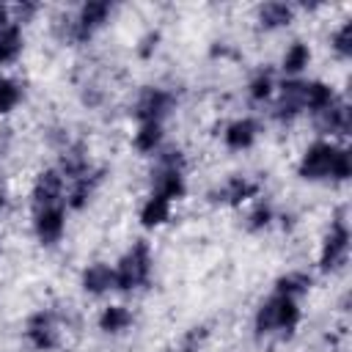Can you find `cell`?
<instances>
[{
  "label": "cell",
  "mask_w": 352,
  "mask_h": 352,
  "mask_svg": "<svg viewBox=\"0 0 352 352\" xmlns=\"http://www.w3.org/2000/svg\"><path fill=\"white\" fill-rule=\"evenodd\" d=\"M160 143H162V124H154V121L140 124V129L135 132V148L143 151V154H148V151H154Z\"/></svg>",
  "instance_id": "cb8c5ba5"
},
{
  "label": "cell",
  "mask_w": 352,
  "mask_h": 352,
  "mask_svg": "<svg viewBox=\"0 0 352 352\" xmlns=\"http://www.w3.org/2000/svg\"><path fill=\"white\" fill-rule=\"evenodd\" d=\"M25 336H28V341L38 352H47V349L58 346V324H55V316L50 311H36L28 319V324H25Z\"/></svg>",
  "instance_id": "30bf717a"
},
{
  "label": "cell",
  "mask_w": 352,
  "mask_h": 352,
  "mask_svg": "<svg viewBox=\"0 0 352 352\" xmlns=\"http://www.w3.org/2000/svg\"><path fill=\"white\" fill-rule=\"evenodd\" d=\"M248 88H250V99H253V102H264V99H270V96H272V88H275L272 72H270V69L256 72V77L250 80Z\"/></svg>",
  "instance_id": "484cf974"
},
{
  "label": "cell",
  "mask_w": 352,
  "mask_h": 352,
  "mask_svg": "<svg viewBox=\"0 0 352 352\" xmlns=\"http://www.w3.org/2000/svg\"><path fill=\"white\" fill-rule=\"evenodd\" d=\"M349 176H352V157H349V151H346V148H338V151H336V160H333L330 179L344 182V179H349Z\"/></svg>",
  "instance_id": "83f0119b"
},
{
  "label": "cell",
  "mask_w": 352,
  "mask_h": 352,
  "mask_svg": "<svg viewBox=\"0 0 352 352\" xmlns=\"http://www.w3.org/2000/svg\"><path fill=\"white\" fill-rule=\"evenodd\" d=\"M302 85L305 82H297V80H289L280 85V96L275 102V110L272 116L278 121H292L294 116H300L305 110V99H302Z\"/></svg>",
  "instance_id": "8fae6325"
},
{
  "label": "cell",
  "mask_w": 352,
  "mask_h": 352,
  "mask_svg": "<svg viewBox=\"0 0 352 352\" xmlns=\"http://www.w3.org/2000/svg\"><path fill=\"white\" fill-rule=\"evenodd\" d=\"M173 94L170 91H165V88H146L140 96H138V102H135V118L140 121V124H148V121H154V124H162V118L173 110Z\"/></svg>",
  "instance_id": "52a82bcc"
},
{
  "label": "cell",
  "mask_w": 352,
  "mask_h": 352,
  "mask_svg": "<svg viewBox=\"0 0 352 352\" xmlns=\"http://www.w3.org/2000/svg\"><path fill=\"white\" fill-rule=\"evenodd\" d=\"M3 206H6V190L0 187V209H3Z\"/></svg>",
  "instance_id": "1f68e13d"
},
{
  "label": "cell",
  "mask_w": 352,
  "mask_h": 352,
  "mask_svg": "<svg viewBox=\"0 0 352 352\" xmlns=\"http://www.w3.org/2000/svg\"><path fill=\"white\" fill-rule=\"evenodd\" d=\"M113 6L107 0H91V3H82L80 11L66 22V30H63V38L66 41H88L110 16Z\"/></svg>",
  "instance_id": "277c9868"
},
{
  "label": "cell",
  "mask_w": 352,
  "mask_h": 352,
  "mask_svg": "<svg viewBox=\"0 0 352 352\" xmlns=\"http://www.w3.org/2000/svg\"><path fill=\"white\" fill-rule=\"evenodd\" d=\"M346 253H349V228H346V220L338 214L330 223V231L324 234L322 253H319V267L324 272H333L346 261Z\"/></svg>",
  "instance_id": "5b68a950"
},
{
  "label": "cell",
  "mask_w": 352,
  "mask_h": 352,
  "mask_svg": "<svg viewBox=\"0 0 352 352\" xmlns=\"http://www.w3.org/2000/svg\"><path fill=\"white\" fill-rule=\"evenodd\" d=\"M63 190H66V182H63V173L58 168H47L36 176L33 182V209H41V206H52V204H66L63 198Z\"/></svg>",
  "instance_id": "9c48e42d"
},
{
  "label": "cell",
  "mask_w": 352,
  "mask_h": 352,
  "mask_svg": "<svg viewBox=\"0 0 352 352\" xmlns=\"http://www.w3.org/2000/svg\"><path fill=\"white\" fill-rule=\"evenodd\" d=\"M116 272V289L129 292L138 286H146L151 278V248L146 239H138L113 267Z\"/></svg>",
  "instance_id": "7a4b0ae2"
},
{
  "label": "cell",
  "mask_w": 352,
  "mask_h": 352,
  "mask_svg": "<svg viewBox=\"0 0 352 352\" xmlns=\"http://www.w3.org/2000/svg\"><path fill=\"white\" fill-rule=\"evenodd\" d=\"M256 138H258V124H256L253 118H236V121H231V124L226 126V132H223L226 146L234 148V151L250 148V146L256 143Z\"/></svg>",
  "instance_id": "4fadbf2b"
},
{
  "label": "cell",
  "mask_w": 352,
  "mask_h": 352,
  "mask_svg": "<svg viewBox=\"0 0 352 352\" xmlns=\"http://www.w3.org/2000/svg\"><path fill=\"white\" fill-rule=\"evenodd\" d=\"M292 16H294V8L289 6V3H264L261 8H258V25L264 28V30H275V28H283V25H289L292 22Z\"/></svg>",
  "instance_id": "ac0fdd59"
},
{
  "label": "cell",
  "mask_w": 352,
  "mask_h": 352,
  "mask_svg": "<svg viewBox=\"0 0 352 352\" xmlns=\"http://www.w3.org/2000/svg\"><path fill=\"white\" fill-rule=\"evenodd\" d=\"M308 60H311L308 44L294 41V44L286 50V55H283V72H286V74H300V72L308 66Z\"/></svg>",
  "instance_id": "603a6c76"
},
{
  "label": "cell",
  "mask_w": 352,
  "mask_h": 352,
  "mask_svg": "<svg viewBox=\"0 0 352 352\" xmlns=\"http://www.w3.org/2000/svg\"><path fill=\"white\" fill-rule=\"evenodd\" d=\"M168 217H170V201L157 195V192H151L146 198V204L140 206V223L146 228H157V226L168 223Z\"/></svg>",
  "instance_id": "e0dca14e"
},
{
  "label": "cell",
  "mask_w": 352,
  "mask_h": 352,
  "mask_svg": "<svg viewBox=\"0 0 352 352\" xmlns=\"http://www.w3.org/2000/svg\"><path fill=\"white\" fill-rule=\"evenodd\" d=\"M300 322V308L294 297L286 294H272L270 300L261 302V308L256 311V333L258 336H270V333H292Z\"/></svg>",
  "instance_id": "6da1fadb"
},
{
  "label": "cell",
  "mask_w": 352,
  "mask_h": 352,
  "mask_svg": "<svg viewBox=\"0 0 352 352\" xmlns=\"http://www.w3.org/2000/svg\"><path fill=\"white\" fill-rule=\"evenodd\" d=\"M314 121H316V129H319V132H338V135H346V132H349V107L336 99V102L327 104L324 110L314 113Z\"/></svg>",
  "instance_id": "7c38bea8"
},
{
  "label": "cell",
  "mask_w": 352,
  "mask_h": 352,
  "mask_svg": "<svg viewBox=\"0 0 352 352\" xmlns=\"http://www.w3.org/2000/svg\"><path fill=\"white\" fill-rule=\"evenodd\" d=\"M129 324H132V311L124 308V305H107V308L102 311V316H99V327H102L104 333H110V336L124 333Z\"/></svg>",
  "instance_id": "44dd1931"
},
{
  "label": "cell",
  "mask_w": 352,
  "mask_h": 352,
  "mask_svg": "<svg viewBox=\"0 0 352 352\" xmlns=\"http://www.w3.org/2000/svg\"><path fill=\"white\" fill-rule=\"evenodd\" d=\"M336 151H338V146H333V143H327V140H316V143H311V146L305 148L300 165H297V173H300L302 179H311V182L330 179Z\"/></svg>",
  "instance_id": "8992f818"
},
{
  "label": "cell",
  "mask_w": 352,
  "mask_h": 352,
  "mask_svg": "<svg viewBox=\"0 0 352 352\" xmlns=\"http://www.w3.org/2000/svg\"><path fill=\"white\" fill-rule=\"evenodd\" d=\"M22 102V85L11 77H0V116L11 113Z\"/></svg>",
  "instance_id": "d4e9b609"
},
{
  "label": "cell",
  "mask_w": 352,
  "mask_h": 352,
  "mask_svg": "<svg viewBox=\"0 0 352 352\" xmlns=\"http://www.w3.org/2000/svg\"><path fill=\"white\" fill-rule=\"evenodd\" d=\"M66 228V204H52L33 209V231L41 245H55Z\"/></svg>",
  "instance_id": "ba28073f"
},
{
  "label": "cell",
  "mask_w": 352,
  "mask_h": 352,
  "mask_svg": "<svg viewBox=\"0 0 352 352\" xmlns=\"http://www.w3.org/2000/svg\"><path fill=\"white\" fill-rule=\"evenodd\" d=\"M82 289L88 294H104V292L116 289V272H113V267L104 264V261H96V264L85 267V272H82Z\"/></svg>",
  "instance_id": "9a60e30c"
},
{
  "label": "cell",
  "mask_w": 352,
  "mask_h": 352,
  "mask_svg": "<svg viewBox=\"0 0 352 352\" xmlns=\"http://www.w3.org/2000/svg\"><path fill=\"white\" fill-rule=\"evenodd\" d=\"M157 41H160V33H146L143 38H140V47H138V52H140V58H148L154 50H157Z\"/></svg>",
  "instance_id": "f546056e"
},
{
  "label": "cell",
  "mask_w": 352,
  "mask_h": 352,
  "mask_svg": "<svg viewBox=\"0 0 352 352\" xmlns=\"http://www.w3.org/2000/svg\"><path fill=\"white\" fill-rule=\"evenodd\" d=\"M22 44H25L22 25L19 22L6 25L3 33H0V63H14L19 58V52H22Z\"/></svg>",
  "instance_id": "d6986e66"
},
{
  "label": "cell",
  "mask_w": 352,
  "mask_h": 352,
  "mask_svg": "<svg viewBox=\"0 0 352 352\" xmlns=\"http://www.w3.org/2000/svg\"><path fill=\"white\" fill-rule=\"evenodd\" d=\"M311 289V278L305 272H286L275 280V292L278 294H286V297H297L302 292Z\"/></svg>",
  "instance_id": "7402d4cb"
},
{
  "label": "cell",
  "mask_w": 352,
  "mask_h": 352,
  "mask_svg": "<svg viewBox=\"0 0 352 352\" xmlns=\"http://www.w3.org/2000/svg\"><path fill=\"white\" fill-rule=\"evenodd\" d=\"M302 99H305V110L319 113V110H324L327 104L336 102V94H333V88L327 82L314 80V82H305L302 85Z\"/></svg>",
  "instance_id": "ffe728a7"
},
{
  "label": "cell",
  "mask_w": 352,
  "mask_h": 352,
  "mask_svg": "<svg viewBox=\"0 0 352 352\" xmlns=\"http://www.w3.org/2000/svg\"><path fill=\"white\" fill-rule=\"evenodd\" d=\"M270 220H272V206H270V204H258V206L248 214V228H250V231H258V228L270 226Z\"/></svg>",
  "instance_id": "f1b7e54d"
},
{
  "label": "cell",
  "mask_w": 352,
  "mask_h": 352,
  "mask_svg": "<svg viewBox=\"0 0 352 352\" xmlns=\"http://www.w3.org/2000/svg\"><path fill=\"white\" fill-rule=\"evenodd\" d=\"M99 182H102V170H85L82 176L72 179V182H69L66 204H69L72 209H82V206L91 201V195H94V190H96Z\"/></svg>",
  "instance_id": "5bb4252c"
},
{
  "label": "cell",
  "mask_w": 352,
  "mask_h": 352,
  "mask_svg": "<svg viewBox=\"0 0 352 352\" xmlns=\"http://www.w3.org/2000/svg\"><path fill=\"white\" fill-rule=\"evenodd\" d=\"M258 192V182L248 179V176H231L214 195V201H223V204H242L248 198H253Z\"/></svg>",
  "instance_id": "2e32d148"
},
{
  "label": "cell",
  "mask_w": 352,
  "mask_h": 352,
  "mask_svg": "<svg viewBox=\"0 0 352 352\" xmlns=\"http://www.w3.org/2000/svg\"><path fill=\"white\" fill-rule=\"evenodd\" d=\"M330 44H333V50H336L341 58H349V55H352V22H344V25L333 33Z\"/></svg>",
  "instance_id": "4316f807"
},
{
  "label": "cell",
  "mask_w": 352,
  "mask_h": 352,
  "mask_svg": "<svg viewBox=\"0 0 352 352\" xmlns=\"http://www.w3.org/2000/svg\"><path fill=\"white\" fill-rule=\"evenodd\" d=\"M11 22H14V19H11V11L0 3V33H3V28H6V25H11Z\"/></svg>",
  "instance_id": "4dcf8cb0"
},
{
  "label": "cell",
  "mask_w": 352,
  "mask_h": 352,
  "mask_svg": "<svg viewBox=\"0 0 352 352\" xmlns=\"http://www.w3.org/2000/svg\"><path fill=\"white\" fill-rule=\"evenodd\" d=\"M154 192L168 198L170 204L184 198L187 182H184V157L179 148H168L160 154V165L154 170Z\"/></svg>",
  "instance_id": "3957f363"
}]
</instances>
